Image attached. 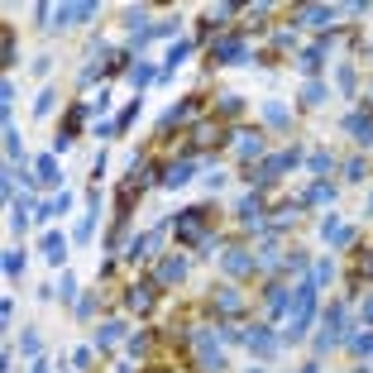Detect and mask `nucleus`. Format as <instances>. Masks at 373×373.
I'll use <instances>...</instances> for the list:
<instances>
[{"label": "nucleus", "instance_id": "obj_46", "mask_svg": "<svg viewBox=\"0 0 373 373\" xmlns=\"http://www.w3.org/2000/svg\"><path fill=\"white\" fill-rule=\"evenodd\" d=\"M369 216H373V197H369Z\"/></svg>", "mask_w": 373, "mask_h": 373}, {"label": "nucleus", "instance_id": "obj_19", "mask_svg": "<svg viewBox=\"0 0 373 373\" xmlns=\"http://www.w3.org/2000/svg\"><path fill=\"white\" fill-rule=\"evenodd\" d=\"M163 230H168V225H158V230H149V235H139L134 244L125 249V258H134V263H144V254H154V249H158V239H163Z\"/></svg>", "mask_w": 373, "mask_h": 373}, {"label": "nucleus", "instance_id": "obj_28", "mask_svg": "<svg viewBox=\"0 0 373 373\" xmlns=\"http://www.w3.org/2000/svg\"><path fill=\"white\" fill-rule=\"evenodd\" d=\"M263 120H268L273 130H287V125H292V115H287V105H277V101H268V105H263Z\"/></svg>", "mask_w": 373, "mask_h": 373}, {"label": "nucleus", "instance_id": "obj_41", "mask_svg": "<svg viewBox=\"0 0 373 373\" xmlns=\"http://www.w3.org/2000/svg\"><path fill=\"white\" fill-rule=\"evenodd\" d=\"M39 350H43V345H39V335H34V331H24V354H34V359H39Z\"/></svg>", "mask_w": 373, "mask_h": 373}, {"label": "nucleus", "instance_id": "obj_2", "mask_svg": "<svg viewBox=\"0 0 373 373\" xmlns=\"http://www.w3.org/2000/svg\"><path fill=\"white\" fill-rule=\"evenodd\" d=\"M154 182V163H144V158H134V168H130V177H125V187H120V225L130 220V211H134L139 192Z\"/></svg>", "mask_w": 373, "mask_h": 373}, {"label": "nucleus", "instance_id": "obj_35", "mask_svg": "<svg viewBox=\"0 0 373 373\" xmlns=\"http://www.w3.org/2000/svg\"><path fill=\"white\" fill-rule=\"evenodd\" d=\"M326 20H331V10H326V5H306V10L297 15V24H326Z\"/></svg>", "mask_w": 373, "mask_h": 373}, {"label": "nucleus", "instance_id": "obj_37", "mask_svg": "<svg viewBox=\"0 0 373 373\" xmlns=\"http://www.w3.org/2000/svg\"><path fill=\"white\" fill-rule=\"evenodd\" d=\"M134 115H139V105H125V110H120V120H115V134H120V130H130V125H134Z\"/></svg>", "mask_w": 373, "mask_h": 373}, {"label": "nucleus", "instance_id": "obj_25", "mask_svg": "<svg viewBox=\"0 0 373 373\" xmlns=\"http://www.w3.org/2000/svg\"><path fill=\"white\" fill-rule=\"evenodd\" d=\"M43 254H48V263H62V254H67V235H43Z\"/></svg>", "mask_w": 373, "mask_h": 373}, {"label": "nucleus", "instance_id": "obj_10", "mask_svg": "<svg viewBox=\"0 0 373 373\" xmlns=\"http://www.w3.org/2000/svg\"><path fill=\"white\" fill-rule=\"evenodd\" d=\"M239 220H244V230H249V235H263V230H268L263 201H258V197H244V201H239Z\"/></svg>", "mask_w": 373, "mask_h": 373}, {"label": "nucleus", "instance_id": "obj_20", "mask_svg": "<svg viewBox=\"0 0 373 373\" xmlns=\"http://www.w3.org/2000/svg\"><path fill=\"white\" fill-rule=\"evenodd\" d=\"M197 110H201V96H187L177 110H168L163 115V130H173V125H187V120H197Z\"/></svg>", "mask_w": 373, "mask_h": 373}, {"label": "nucleus", "instance_id": "obj_27", "mask_svg": "<svg viewBox=\"0 0 373 373\" xmlns=\"http://www.w3.org/2000/svg\"><path fill=\"white\" fill-rule=\"evenodd\" d=\"M130 81H134V91H144V86H154V81H158V67H154V62H134Z\"/></svg>", "mask_w": 373, "mask_h": 373}, {"label": "nucleus", "instance_id": "obj_5", "mask_svg": "<svg viewBox=\"0 0 373 373\" xmlns=\"http://www.w3.org/2000/svg\"><path fill=\"white\" fill-rule=\"evenodd\" d=\"M220 139H225V130H220V120L211 115V120H201L197 130L187 134V144H182V158H192L197 163V154H206V149H216Z\"/></svg>", "mask_w": 373, "mask_h": 373}, {"label": "nucleus", "instance_id": "obj_11", "mask_svg": "<svg viewBox=\"0 0 373 373\" xmlns=\"http://www.w3.org/2000/svg\"><path fill=\"white\" fill-rule=\"evenodd\" d=\"M235 154L239 158H263V154H268L263 130H239V134H235Z\"/></svg>", "mask_w": 373, "mask_h": 373}, {"label": "nucleus", "instance_id": "obj_22", "mask_svg": "<svg viewBox=\"0 0 373 373\" xmlns=\"http://www.w3.org/2000/svg\"><path fill=\"white\" fill-rule=\"evenodd\" d=\"M91 15H96V5H91V0H81V5H62L58 24L67 29V24H81V20H91Z\"/></svg>", "mask_w": 373, "mask_h": 373}, {"label": "nucleus", "instance_id": "obj_47", "mask_svg": "<svg viewBox=\"0 0 373 373\" xmlns=\"http://www.w3.org/2000/svg\"><path fill=\"white\" fill-rule=\"evenodd\" d=\"M154 373H173V369H154Z\"/></svg>", "mask_w": 373, "mask_h": 373}, {"label": "nucleus", "instance_id": "obj_39", "mask_svg": "<svg viewBox=\"0 0 373 373\" xmlns=\"http://www.w3.org/2000/svg\"><path fill=\"white\" fill-rule=\"evenodd\" d=\"M311 168H316V173H331L335 158H331V154H311Z\"/></svg>", "mask_w": 373, "mask_h": 373}, {"label": "nucleus", "instance_id": "obj_21", "mask_svg": "<svg viewBox=\"0 0 373 373\" xmlns=\"http://www.w3.org/2000/svg\"><path fill=\"white\" fill-rule=\"evenodd\" d=\"M34 173H39V187H58V182H62V173H58V158H53V154L34 158Z\"/></svg>", "mask_w": 373, "mask_h": 373}, {"label": "nucleus", "instance_id": "obj_4", "mask_svg": "<svg viewBox=\"0 0 373 373\" xmlns=\"http://www.w3.org/2000/svg\"><path fill=\"white\" fill-rule=\"evenodd\" d=\"M311 311H316V282H302V287L292 292V326H287V340H302V335H306Z\"/></svg>", "mask_w": 373, "mask_h": 373}, {"label": "nucleus", "instance_id": "obj_43", "mask_svg": "<svg viewBox=\"0 0 373 373\" xmlns=\"http://www.w3.org/2000/svg\"><path fill=\"white\" fill-rule=\"evenodd\" d=\"M149 345H154L149 335H134V340H130V354H144V350H149Z\"/></svg>", "mask_w": 373, "mask_h": 373}, {"label": "nucleus", "instance_id": "obj_42", "mask_svg": "<svg viewBox=\"0 0 373 373\" xmlns=\"http://www.w3.org/2000/svg\"><path fill=\"white\" fill-rule=\"evenodd\" d=\"M345 173H350V177H369V163H364V158H354V163L345 168Z\"/></svg>", "mask_w": 373, "mask_h": 373}, {"label": "nucleus", "instance_id": "obj_31", "mask_svg": "<svg viewBox=\"0 0 373 373\" xmlns=\"http://www.w3.org/2000/svg\"><path fill=\"white\" fill-rule=\"evenodd\" d=\"M326 101H331V91H326L321 81H306V86H302V105H326Z\"/></svg>", "mask_w": 373, "mask_h": 373}, {"label": "nucleus", "instance_id": "obj_3", "mask_svg": "<svg viewBox=\"0 0 373 373\" xmlns=\"http://www.w3.org/2000/svg\"><path fill=\"white\" fill-rule=\"evenodd\" d=\"M206 220H211V206H192V211H182V216H173V230L182 244H206Z\"/></svg>", "mask_w": 373, "mask_h": 373}, {"label": "nucleus", "instance_id": "obj_17", "mask_svg": "<svg viewBox=\"0 0 373 373\" xmlns=\"http://www.w3.org/2000/svg\"><path fill=\"white\" fill-rule=\"evenodd\" d=\"M263 311H268V316H282V311H292V292H287L282 282H273V287L263 292Z\"/></svg>", "mask_w": 373, "mask_h": 373}, {"label": "nucleus", "instance_id": "obj_38", "mask_svg": "<svg viewBox=\"0 0 373 373\" xmlns=\"http://www.w3.org/2000/svg\"><path fill=\"white\" fill-rule=\"evenodd\" d=\"M354 354H364V359H369V354H373V331H364V335H359V340H354Z\"/></svg>", "mask_w": 373, "mask_h": 373}, {"label": "nucleus", "instance_id": "obj_23", "mask_svg": "<svg viewBox=\"0 0 373 373\" xmlns=\"http://www.w3.org/2000/svg\"><path fill=\"white\" fill-rule=\"evenodd\" d=\"M345 130H350L364 149H373V115H350V120H345Z\"/></svg>", "mask_w": 373, "mask_h": 373}, {"label": "nucleus", "instance_id": "obj_1", "mask_svg": "<svg viewBox=\"0 0 373 373\" xmlns=\"http://www.w3.org/2000/svg\"><path fill=\"white\" fill-rule=\"evenodd\" d=\"M182 350H197L201 373H220V369H225V345H220V331H197L192 340H182Z\"/></svg>", "mask_w": 373, "mask_h": 373}, {"label": "nucleus", "instance_id": "obj_6", "mask_svg": "<svg viewBox=\"0 0 373 373\" xmlns=\"http://www.w3.org/2000/svg\"><path fill=\"white\" fill-rule=\"evenodd\" d=\"M345 326H350L345 306H340V302H335V306H326V326H321V340H316V350H321V354L335 350V345L345 340Z\"/></svg>", "mask_w": 373, "mask_h": 373}, {"label": "nucleus", "instance_id": "obj_36", "mask_svg": "<svg viewBox=\"0 0 373 373\" xmlns=\"http://www.w3.org/2000/svg\"><path fill=\"white\" fill-rule=\"evenodd\" d=\"M20 268H24V254H20V249H10V254H5V273L20 277Z\"/></svg>", "mask_w": 373, "mask_h": 373}, {"label": "nucleus", "instance_id": "obj_15", "mask_svg": "<svg viewBox=\"0 0 373 373\" xmlns=\"http://www.w3.org/2000/svg\"><path fill=\"white\" fill-rule=\"evenodd\" d=\"M201 163H192V158H177V163H168L163 168V187H182V182H192L197 177Z\"/></svg>", "mask_w": 373, "mask_h": 373}, {"label": "nucleus", "instance_id": "obj_30", "mask_svg": "<svg viewBox=\"0 0 373 373\" xmlns=\"http://www.w3.org/2000/svg\"><path fill=\"white\" fill-rule=\"evenodd\" d=\"M67 206H72V197L62 192V197H53V201H48V206H39L34 216H39V220H53V216H67Z\"/></svg>", "mask_w": 373, "mask_h": 373}, {"label": "nucleus", "instance_id": "obj_26", "mask_svg": "<svg viewBox=\"0 0 373 373\" xmlns=\"http://www.w3.org/2000/svg\"><path fill=\"white\" fill-rule=\"evenodd\" d=\"M120 335H125V321H105V326L96 331V350H110Z\"/></svg>", "mask_w": 373, "mask_h": 373}, {"label": "nucleus", "instance_id": "obj_32", "mask_svg": "<svg viewBox=\"0 0 373 373\" xmlns=\"http://www.w3.org/2000/svg\"><path fill=\"white\" fill-rule=\"evenodd\" d=\"M239 110H244V101H239V96H220L216 101V120H235Z\"/></svg>", "mask_w": 373, "mask_h": 373}, {"label": "nucleus", "instance_id": "obj_12", "mask_svg": "<svg viewBox=\"0 0 373 373\" xmlns=\"http://www.w3.org/2000/svg\"><path fill=\"white\" fill-rule=\"evenodd\" d=\"M239 58H249V48H244V39L239 34H230V39H220V43H211V62H239Z\"/></svg>", "mask_w": 373, "mask_h": 373}, {"label": "nucleus", "instance_id": "obj_13", "mask_svg": "<svg viewBox=\"0 0 373 373\" xmlns=\"http://www.w3.org/2000/svg\"><path fill=\"white\" fill-rule=\"evenodd\" d=\"M254 268H258V258L249 249H225V273L230 277H249Z\"/></svg>", "mask_w": 373, "mask_h": 373}, {"label": "nucleus", "instance_id": "obj_45", "mask_svg": "<svg viewBox=\"0 0 373 373\" xmlns=\"http://www.w3.org/2000/svg\"><path fill=\"white\" fill-rule=\"evenodd\" d=\"M34 373H48V364H43V359H34Z\"/></svg>", "mask_w": 373, "mask_h": 373}, {"label": "nucleus", "instance_id": "obj_7", "mask_svg": "<svg viewBox=\"0 0 373 373\" xmlns=\"http://www.w3.org/2000/svg\"><path fill=\"white\" fill-rule=\"evenodd\" d=\"M297 163H302V149H282V154H273V158H263V163H258V187H268V182H277V177L287 173V168H297Z\"/></svg>", "mask_w": 373, "mask_h": 373}, {"label": "nucleus", "instance_id": "obj_44", "mask_svg": "<svg viewBox=\"0 0 373 373\" xmlns=\"http://www.w3.org/2000/svg\"><path fill=\"white\" fill-rule=\"evenodd\" d=\"M364 321H369V326H373V302H364Z\"/></svg>", "mask_w": 373, "mask_h": 373}, {"label": "nucleus", "instance_id": "obj_34", "mask_svg": "<svg viewBox=\"0 0 373 373\" xmlns=\"http://www.w3.org/2000/svg\"><path fill=\"white\" fill-rule=\"evenodd\" d=\"M187 53H192V43H187V39H182V43H173V48H168V62H163V72L182 67V58H187Z\"/></svg>", "mask_w": 373, "mask_h": 373}, {"label": "nucleus", "instance_id": "obj_8", "mask_svg": "<svg viewBox=\"0 0 373 373\" xmlns=\"http://www.w3.org/2000/svg\"><path fill=\"white\" fill-rule=\"evenodd\" d=\"M158 277H144V282H134L130 292H125V302H130V311H154V302H158Z\"/></svg>", "mask_w": 373, "mask_h": 373}, {"label": "nucleus", "instance_id": "obj_9", "mask_svg": "<svg viewBox=\"0 0 373 373\" xmlns=\"http://www.w3.org/2000/svg\"><path fill=\"white\" fill-rule=\"evenodd\" d=\"M211 311L216 316H244V292L239 287H216L211 292Z\"/></svg>", "mask_w": 373, "mask_h": 373}, {"label": "nucleus", "instance_id": "obj_40", "mask_svg": "<svg viewBox=\"0 0 373 373\" xmlns=\"http://www.w3.org/2000/svg\"><path fill=\"white\" fill-rule=\"evenodd\" d=\"M5 149H10V158H20V134H15L10 125H5Z\"/></svg>", "mask_w": 373, "mask_h": 373}, {"label": "nucleus", "instance_id": "obj_14", "mask_svg": "<svg viewBox=\"0 0 373 373\" xmlns=\"http://www.w3.org/2000/svg\"><path fill=\"white\" fill-rule=\"evenodd\" d=\"M244 345H249L258 359H268V354L277 350V340H273V331H268V326H249V331H244Z\"/></svg>", "mask_w": 373, "mask_h": 373}, {"label": "nucleus", "instance_id": "obj_29", "mask_svg": "<svg viewBox=\"0 0 373 373\" xmlns=\"http://www.w3.org/2000/svg\"><path fill=\"white\" fill-rule=\"evenodd\" d=\"M326 201H335V187H331V182H316L311 192L302 197V206H326Z\"/></svg>", "mask_w": 373, "mask_h": 373}, {"label": "nucleus", "instance_id": "obj_33", "mask_svg": "<svg viewBox=\"0 0 373 373\" xmlns=\"http://www.w3.org/2000/svg\"><path fill=\"white\" fill-rule=\"evenodd\" d=\"M321 58H326V48H321V43H316V48H306V53H302V72H306V77H311V72H321Z\"/></svg>", "mask_w": 373, "mask_h": 373}, {"label": "nucleus", "instance_id": "obj_18", "mask_svg": "<svg viewBox=\"0 0 373 373\" xmlns=\"http://www.w3.org/2000/svg\"><path fill=\"white\" fill-rule=\"evenodd\" d=\"M321 235H326V239H331V244H335V249H350V244H354V225H345V220H326V225H321Z\"/></svg>", "mask_w": 373, "mask_h": 373}, {"label": "nucleus", "instance_id": "obj_48", "mask_svg": "<svg viewBox=\"0 0 373 373\" xmlns=\"http://www.w3.org/2000/svg\"><path fill=\"white\" fill-rule=\"evenodd\" d=\"M359 373H364V369H359Z\"/></svg>", "mask_w": 373, "mask_h": 373}, {"label": "nucleus", "instance_id": "obj_24", "mask_svg": "<svg viewBox=\"0 0 373 373\" xmlns=\"http://www.w3.org/2000/svg\"><path fill=\"white\" fill-rule=\"evenodd\" d=\"M96 216H101V197H91V201H86V216H81V225H77V235H72V239H91V235H96Z\"/></svg>", "mask_w": 373, "mask_h": 373}, {"label": "nucleus", "instance_id": "obj_16", "mask_svg": "<svg viewBox=\"0 0 373 373\" xmlns=\"http://www.w3.org/2000/svg\"><path fill=\"white\" fill-rule=\"evenodd\" d=\"M182 277H187V258H182V254H173V258L158 263V282H163V287H177Z\"/></svg>", "mask_w": 373, "mask_h": 373}]
</instances>
